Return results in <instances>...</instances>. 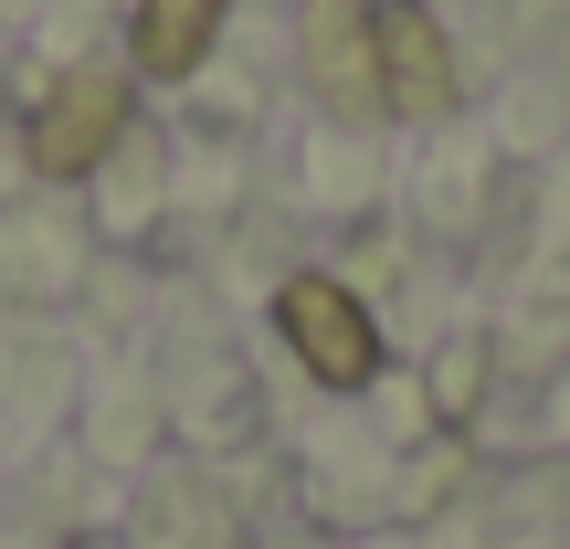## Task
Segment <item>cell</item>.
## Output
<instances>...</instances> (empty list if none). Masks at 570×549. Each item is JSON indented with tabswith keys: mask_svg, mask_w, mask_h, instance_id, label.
I'll list each match as a JSON object with an SVG mask.
<instances>
[{
	"mask_svg": "<svg viewBox=\"0 0 570 549\" xmlns=\"http://www.w3.org/2000/svg\"><path fill=\"white\" fill-rule=\"evenodd\" d=\"M275 327H285V349H296L327 391H360L370 370H381V327H370V306L348 296L338 275H285Z\"/></svg>",
	"mask_w": 570,
	"mask_h": 549,
	"instance_id": "cell-1",
	"label": "cell"
},
{
	"mask_svg": "<svg viewBox=\"0 0 570 549\" xmlns=\"http://www.w3.org/2000/svg\"><path fill=\"white\" fill-rule=\"evenodd\" d=\"M117 127H127V85L117 75H63L53 96H42V117H32V169L42 180H85V169L117 148Z\"/></svg>",
	"mask_w": 570,
	"mask_h": 549,
	"instance_id": "cell-2",
	"label": "cell"
},
{
	"mask_svg": "<svg viewBox=\"0 0 570 549\" xmlns=\"http://www.w3.org/2000/svg\"><path fill=\"white\" fill-rule=\"evenodd\" d=\"M370 32H381V106H402V117H444V106H454L444 21H433L423 0H381Z\"/></svg>",
	"mask_w": 570,
	"mask_h": 549,
	"instance_id": "cell-3",
	"label": "cell"
},
{
	"mask_svg": "<svg viewBox=\"0 0 570 549\" xmlns=\"http://www.w3.org/2000/svg\"><path fill=\"white\" fill-rule=\"evenodd\" d=\"M306 75L338 117H381V32H370V0H317L306 11Z\"/></svg>",
	"mask_w": 570,
	"mask_h": 549,
	"instance_id": "cell-4",
	"label": "cell"
},
{
	"mask_svg": "<svg viewBox=\"0 0 570 549\" xmlns=\"http://www.w3.org/2000/svg\"><path fill=\"white\" fill-rule=\"evenodd\" d=\"M223 32V0H138V75H190Z\"/></svg>",
	"mask_w": 570,
	"mask_h": 549,
	"instance_id": "cell-5",
	"label": "cell"
}]
</instances>
